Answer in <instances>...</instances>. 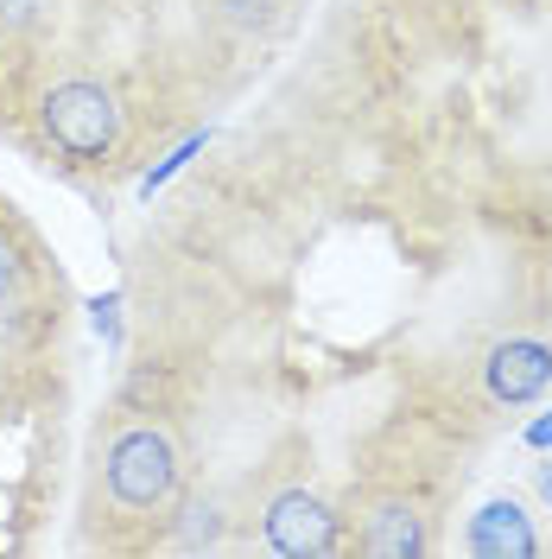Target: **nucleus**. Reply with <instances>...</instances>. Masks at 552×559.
Listing matches in <instances>:
<instances>
[{"label": "nucleus", "mask_w": 552, "mask_h": 559, "mask_svg": "<svg viewBox=\"0 0 552 559\" xmlns=\"http://www.w3.org/2000/svg\"><path fill=\"white\" fill-rule=\"evenodd\" d=\"M38 128H45V140H51L64 159H76V166H103L108 153L121 146V103L108 96L103 83L70 76V83H51V90H45Z\"/></svg>", "instance_id": "obj_1"}, {"label": "nucleus", "mask_w": 552, "mask_h": 559, "mask_svg": "<svg viewBox=\"0 0 552 559\" xmlns=\"http://www.w3.org/2000/svg\"><path fill=\"white\" fill-rule=\"evenodd\" d=\"M103 477H108V496L121 509H166L178 496V445L159 432V426H128L115 432V445L103 457Z\"/></svg>", "instance_id": "obj_2"}, {"label": "nucleus", "mask_w": 552, "mask_h": 559, "mask_svg": "<svg viewBox=\"0 0 552 559\" xmlns=\"http://www.w3.org/2000/svg\"><path fill=\"white\" fill-rule=\"evenodd\" d=\"M337 540H344V522H337V509L324 502V496H311V489H286L267 502V547L286 559H324L337 554Z\"/></svg>", "instance_id": "obj_3"}, {"label": "nucleus", "mask_w": 552, "mask_h": 559, "mask_svg": "<svg viewBox=\"0 0 552 559\" xmlns=\"http://www.w3.org/2000/svg\"><path fill=\"white\" fill-rule=\"evenodd\" d=\"M356 547L369 559H419L432 547V534H425V515L407 496H381L375 509L362 515V527H356Z\"/></svg>", "instance_id": "obj_4"}, {"label": "nucleus", "mask_w": 552, "mask_h": 559, "mask_svg": "<svg viewBox=\"0 0 552 559\" xmlns=\"http://www.w3.org/2000/svg\"><path fill=\"white\" fill-rule=\"evenodd\" d=\"M489 394L508 401V407H527L533 394H547L552 382V349L533 344V337H508V344L489 349Z\"/></svg>", "instance_id": "obj_5"}, {"label": "nucleus", "mask_w": 552, "mask_h": 559, "mask_svg": "<svg viewBox=\"0 0 552 559\" xmlns=\"http://www.w3.org/2000/svg\"><path fill=\"white\" fill-rule=\"evenodd\" d=\"M470 554L483 559H533L540 554V534H533V515L520 509L515 496H495L470 515Z\"/></svg>", "instance_id": "obj_6"}, {"label": "nucleus", "mask_w": 552, "mask_h": 559, "mask_svg": "<svg viewBox=\"0 0 552 559\" xmlns=\"http://www.w3.org/2000/svg\"><path fill=\"white\" fill-rule=\"evenodd\" d=\"M172 547L178 554H209V547H223V515H216V502H191V509L178 515Z\"/></svg>", "instance_id": "obj_7"}, {"label": "nucleus", "mask_w": 552, "mask_h": 559, "mask_svg": "<svg viewBox=\"0 0 552 559\" xmlns=\"http://www.w3.org/2000/svg\"><path fill=\"white\" fill-rule=\"evenodd\" d=\"M20 286H26V248H20L13 229H0V306H7Z\"/></svg>", "instance_id": "obj_8"}, {"label": "nucleus", "mask_w": 552, "mask_h": 559, "mask_svg": "<svg viewBox=\"0 0 552 559\" xmlns=\"http://www.w3.org/2000/svg\"><path fill=\"white\" fill-rule=\"evenodd\" d=\"M51 13V0H0V26L7 33H38Z\"/></svg>", "instance_id": "obj_9"}, {"label": "nucleus", "mask_w": 552, "mask_h": 559, "mask_svg": "<svg viewBox=\"0 0 552 559\" xmlns=\"http://www.w3.org/2000/svg\"><path fill=\"white\" fill-rule=\"evenodd\" d=\"M229 13H236L242 26H267V20H274V0H229Z\"/></svg>", "instance_id": "obj_10"}]
</instances>
